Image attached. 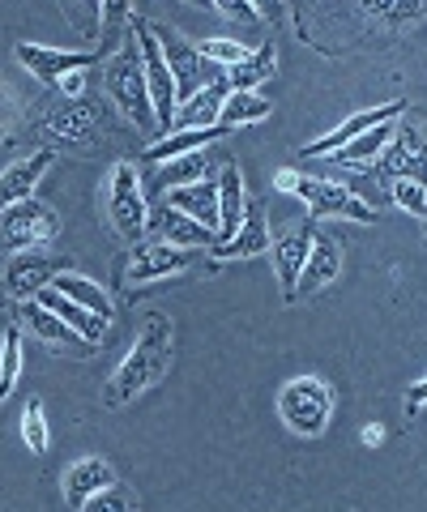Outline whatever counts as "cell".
Returning a JSON list of instances; mask_svg holds the SVG:
<instances>
[{"instance_id":"6da1fadb","label":"cell","mask_w":427,"mask_h":512,"mask_svg":"<svg viewBox=\"0 0 427 512\" xmlns=\"http://www.w3.org/2000/svg\"><path fill=\"white\" fill-rule=\"evenodd\" d=\"M171 355H176V329H171V320L163 312H150L146 320H141V333H137L133 350L120 359V367L103 384V410L133 406L141 393L154 389V384L167 376Z\"/></svg>"},{"instance_id":"7a4b0ae2","label":"cell","mask_w":427,"mask_h":512,"mask_svg":"<svg viewBox=\"0 0 427 512\" xmlns=\"http://www.w3.org/2000/svg\"><path fill=\"white\" fill-rule=\"evenodd\" d=\"M274 188L299 197L308 205L312 218H351V222H376V210L363 197H355L351 188H342L338 180H325V175H299L291 167H282L274 175Z\"/></svg>"},{"instance_id":"3957f363","label":"cell","mask_w":427,"mask_h":512,"mask_svg":"<svg viewBox=\"0 0 427 512\" xmlns=\"http://www.w3.org/2000/svg\"><path fill=\"white\" fill-rule=\"evenodd\" d=\"M103 86H107V99L120 107L124 120H133L137 128H154V107H150V90H146V64H141V52H137L133 35L124 39V47L112 60H107Z\"/></svg>"},{"instance_id":"277c9868","label":"cell","mask_w":427,"mask_h":512,"mask_svg":"<svg viewBox=\"0 0 427 512\" xmlns=\"http://www.w3.org/2000/svg\"><path fill=\"white\" fill-rule=\"evenodd\" d=\"M278 414L295 436L316 440V436H325L329 419H334V393H329V384L321 376H295L282 384Z\"/></svg>"},{"instance_id":"5b68a950","label":"cell","mask_w":427,"mask_h":512,"mask_svg":"<svg viewBox=\"0 0 427 512\" xmlns=\"http://www.w3.org/2000/svg\"><path fill=\"white\" fill-rule=\"evenodd\" d=\"M107 218L120 239L137 244L146 235V218H150V205H146V184H141V171L137 163H116L112 175H107Z\"/></svg>"},{"instance_id":"8992f818","label":"cell","mask_w":427,"mask_h":512,"mask_svg":"<svg viewBox=\"0 0 427 512\" xmlns=\"http://www.w3.org/2000/svg\"><path fill=\"white\" fill-rule=\"evenodd\" d=\"M60 235V214L43 201H18L0 210V252H39Z\"/></svg>"},{"instance_id":"52a82bcc","label":"cell","mask_w":427,"mask_h":512,"mask_svg":"<svg viewBox=\"0 0 427 512\" xmlns=\"http://www.w3.org/2000/svg\"><path fill=\"white\" fill-rule=\"evenodd\" d=\"M133 39H137V52L141 64H146V90H150V107H154V133L167 137L171 124H176V77H171L163 52H158V39L150 35V22L146 18H133Z\"/></svg>"},{"instance_id":"ba28073f","label":"cell","mask_w":427,"mask_h":512,"mask_svg":"<svg viewBox=\"0 0 427 512\" xmlns=\"http://www.w3.org/2000/svg\"><path fill=\"white\" fill-rule=\"evenodd\" d=\"M150 35L158 39V52H163L171 77H176V107H184V103L193 99V94H197L205 82L223 77V69H218V64H205V60H201V52H197V47L180 35V30H171V26H154V22H150Z\"/></svg>"},{"instance_id":"9c48e42d","label":"cell","mask_w":427,"mask_h":512,"mask_svg":"<svg viewBox=\"0 0 427 512\" xmlns=\"http://www.w3.org/2000/svg\"><path fill=\"white\" fill-rule=\"evenodd\" d=\"M43 137L47 146L43 150H90L99 141V107L90 99H77V103H65L60 99L52 111L43 116Z\"/></svg>"},{"instance_id":"30bf717a","label":"cell","mask_w":427,"mask_h":512,"mask_svg":"<svg viewBox=\"0 0 427 512\" xmlns=\"http://www.w3.org/2000/svg\"><path fill=\"white\" fill-rule=\"evenodd\" d=\"M197 261L201 256L193 248H171V244H158V239H146V244H133V256L124 265V282L146 286L158 278H176V274H188Z\"/></svg>"},{"instance_id":"8fae6325","label":"cell","mask_w":427,"mask_h":512,"mask_svg":"<svg viewBox=\"0 0 427 512\" xmlns=\"http://www.w3.org/2000/svg\"><path fill=\"white\" fill-rule=\"evenodd\" d=\"M60 274H69V261H60V256H47L43 248L18 252V256H9V265H5V295L18 299V303H30V299H39V291H47Z\"/></svg>"},{"instance_id":"7c38bea8","label":"cell","mask_w":427,"mask_h":512,"mask_svg":"<svg viewBox=\"0 0 427 512\" xmlns=\"http://www.w3.org/2000/svg\"><path fill=\"white\" fill-rule=\"evenodd\" d=\"M402 111H406V103H402V99L381 103V107H368V111H355L351 120H342L338 128H329L325 137L308 141V146H304V158H329V154H338L342 146H351L355 137H363V133H368V128H381V124L402 120Z\"/></svg>"},{"instance_id":"4fadbf2b","label":"cell","mask_w":427,"mask_h":512,"mask_svg":"<svg viewBox=\"0 0 427 512\" xmlns=\"http://www.w3.org/2000/svg\"><path fill=\"white\" fill-rule=\"evenodd\" d=\"M13 52H18V60L47 86H60L69 73H86L90 64L103 60L99 52H65V47H43V43H18Z\"/></svg>"},{"instance_id":"5bb4252c","label":"cell","mask_w":427,"mask_h":512,"mask_svg":"<svg viewBox=\"0 0 427 512\" xmlns=\"http://www.w3.org/2000/svg\"><path fill=\"white\" fill-rule=\"evenodd\" d=\"M312 222H291L287 231L274 239V274H278V286H282V299L295 303V286H299V274H304V261L312 252Z\"/></svg>"},{"instance_id":"9a60e30c","label":"cell","mask_w":427,"mask_h":512,"mask_svg":"<svg viewBox=\"0 0 427 512\" xmlns=\"http://www.w3.org/2000/svg\"><path fill=\"white\" fill-rule=\"evenodd\" d=\"M18 320H22L30 333H35V338H39L47 350H56V355H77V359L94 355V346H90V342H82V338H77V333L65 325V320L52 316V312H47L43 303H35V299H30V303H18Z\"/></svg>"},{"instance_id":"2e32d148","label":"cell","mask_w":427,"mask_h":512,"mask_svg":"<svg viewBox=\"0 0 427 512\" xmlns=\"http://www.w3.org/2000/svg\"><path fill=\"white\" fill-rule=\"evenodd\" d=\"M146 231L150 239H158V244H171V248H214V231H205L201 222H193L188 214H180L176 205H154L150 218H146Z\"/></svg>"},{"instance_id":"e0dca14e","label":"cell","mask_w":427,"mask_h":512,"mask_svg":"<svg viewBox=\"0 0 427 512\" xmlns=\"http://www.w3.org/2000/svg\"><path fill=\"white\" fill-rule=\"evenodd\" d=\"M381 175L385 180H419L427 184V137L415 128H398L381 154Z\"/></svg>"},{"instance_id":"ac0fdd59","label":"cell","mask_w":427,"mask_h":512,"mask_svg":"<svg viewBox=\"0 0 427 512\" xmlns=\"http://www.w3.org/2000/svg\"><path fill=\"white\" fill-rule=\"evenodd\" d=\"M52 158H56L52 150L39 146L35 154H26V158H18V163H9L5 171H0V210H9V205L35 197V188L47 175V167H52Z\"/></svg>"},{"instance_id":"d6986e66","label":"cell","mask_w":427,"mask_h":512,"mask_svg":"<svg viewBox=\"0 0 427 512\" xmlns=\"http://www.w3.org/2000/svg\"><path fill=\"white\" fill-rule=\"evenodd\" d=\"M270 248V218H265V205L261 201H248V214L240 222L227 244H214V261H248V256H261Z\"/></svg>"},{"instance_id":"ffe728a7","label":"cell","mask_w":427,"mask_h":512,"mask_svg":"<svg viewBox=\"0 0 427 512\" xmlns=\"http://www.w3.org/2000/svg\"><path fill=\"white\" fill-rule=\"evenodd\" d=\"M338 278H342V248L334 244V235H316L308 261H304V274H299V286H295V299L325 291V286Z\"/></svg>"},{"instance_id":"44dd1931","label":"cell","mask_w":427,"mask_h":512,"mask_svg":"<svg viewBox=\"0 0 427 512\" xmlns=\"http://www.w3.org/2000/svg\"><path fill=\"white\" fill-rule=\"evenodd\" d=\"M248 214V197H244V175L235 163L218 167V231L214 244H227V239L240 231V222Z\"/></svg>"},{"instance_id":"7402d4cb","label":"cell","mask_w":427,"mask_h":512,"mask_svg":"<svg viewBox=\"0 0 427 512\" xmlns=\"http://www.w3.org/2000/svg\"><path fill=\"white\" fill-rule=\"evenodd\" d=\"M116 483V470H112V461H103V457H82V461H73V466L65 470V500L73 508H82L90 495H99Z\"/></svg>"},{"instance_id":"603a6c76","label":"cell","mask_w":427,"mask_h":512,"mask_svg":"<svg viewBox=\"0 0 427 512\" xmlns=\"http://www.w3.org/2000/svg\"><path fill=\"white\" fill-rule=\"evenodd\" d=\"M227 94H231V86H227V73L223 77H214V82H205L193 99H188L180 111H176V133H184V128H214L218 124V111H223V103H227Z\"/></svg>"},{"instance_id":"cb8c5ba5","label":"cell","mask_w":427,"mask_h":512,"mask_svg":"<svg viewBox=\"0 0 427 512\" xmlns=\"http://www.w3.org/2000/svg\"><path fill=\"white\" fill-rule=\"evenodd\" d=\"M35 303H43V308L52 312V316L65 320V325H69V329H73L82 342H90V346H99V342H103L107 320H99V316L86 312V308H77V303H69V299L60 295V291H52V286H47V291H39V299H35Z\"/></svg>"},{"instance_id":"d4e9b609","label":"cell","mask_w":427,"mask_h":512,"mask_svg":"<svg viewBox=\"0 0 427 512\" xmlns=\"http://www.w3.org/2000/svg\"><path fill=\"white\" fill-rule=\"evenodd\" d=\"M167 205H176L180 214H188L193 222H201L205 231H218V180H201L188 188H171Z\"/></svg>"},{"instance_id":"484cf974","label":"cell","mask_w":427,"mask_h":512,"mask_svg":"<svg viewBox=\"0 0 427 512\" xmlns=\"http://www.w3.org/2000/svg\"><path fill=\"white\" fill-rule=\"evenodd\" d=\"M52 291H60L69 303H77V308H86V312H94L99 320H107V325H112L116 308H112V295H107L99 282H90V278H82V274H60V278L52 282Z\"/></svg>"},{"instance_id":"4316f807","label":"cell","mask_w":427,"mask_h":512,"mask_svg":"<svg viewBox=\"0 0 427 512\" xmlns=\"http://www.w3.org/2000/svg\"><path fill=\"white\" fill-rule=\"evenodd\" d=\"M274 111V103L257 90H231L223 111H218V128L223 133H235V128H248V124H261L265 116Z\"/></svg>"},{"instance_id":"83f0119b","label":"cell","mask_w":427,"mask_h":512,"mask_svg":"<svg viewBox=\"0 0 427 512\" xmlns=\"http://www.w3.org/2000/svg\"><path fill=\"white\" fill-rule=\"evenodd\" d=\"M214 137H227L223 128H184V133H167V137H158L154 146L146 150V163H171V158H184V154H197L205 150Z\"/></svg>"},{"instance_id":"f1b7e54d","label":"cell","mask_w":427,"mask_h":512,"mask_svg":"<svg viewBox=\"0 0 427 512\" xmlns=\"http://www.w3.org/2000/svg\"><path fill=\"white\" fill-rule=\"evenodd\" d=\"M274 64H278L274 39H261V47H252V56H248L244 64L227 69V86H231V90H257L265 77H274Z\"/></svg>"},{"instance_id":"f546056e","label":"cell","mask_w":427,"mask_h":512,"mask_svg":"<svg viewBox=\"0 0 427 512\" xmlns=\"http://www.w3.org/2000/svg\"><path fill=\"white\" fill-rule=\"evenodd\" d=\"M393 133H398V120L393 124H381V128H368L363 137H355L351 146H342L338 154H329L338 167H363V163H376L385 150H389V141H393Z\"/></svg>"},{"instance_id":"4dcf8cb0","label":"cell","mask_w":427,"mask_h":512,"mask_svg":"<svg viewBox=\"0 0 427 512\" xmlns=\"http://www.w3.org/2000/svg\"><path fill=\"white\" fill-rule=\"evenodd\" d=\"M210 154L197 150V154H184V158H171V163H163V171L154 175V188L158 192H171V188H188V184H201L210 180Z\"/></svg>"},{"instance_id":"1f68e13d","label":"cell","mask_w":427,"mask_h":512,"mask_svg":"<svg viewBox=\"0 0 427 512\" xmlns=\"http://www.w3.org/2000/svg\"><path fill=\"white\" fill-rule=\"evenodd\" d=\"M22 333L18 329H5V342H0V402L18 389V380H22Z\"/></svg>"},{"instance_id":"d6a6232c","label":"cell","mask_w":427,"mask_h":512,"mask_svg":"<svg viewBox=\"0 0 427 512\" xmlns=\"http://www.w3.org/2000/svg\"><path fill=\"white\" fill-rule=\"evenodd\" d=\"M47 440H52V431H47L43 402H39V397H30L26 410H22V444H26L35 457H43V453H47Z\"/></svg>"},{"instance_id":"836d02e7","label":"cell","mask_w":427,"mask_h":512,"mask_svg":"<svg viewBox=\"0 0 427 512\" xmlns=\"http://www.w3.org/2000/svg\"><path fill=\"white\" fill-rule=\"evenodd\" d=\"M197 52H201L205 64H218V69H235V64H244V60L252 56V47H244L240 39H205Z\"/></svg>"},{"instance_id":"e575fe53","label":"cell","mask_w":427,"mask_h":512,"mask_svg":"<svg viewBox=\"0 0 427 512\" xmlns=\"http://www.w3.org/2000/svg\"><path fill=\"white\" fill-rule=\"evenodd\" d=\"M389 197L398 201V210L427 222V184H419V180H389Z\"/></svg>"},{"instance_id":"d590c367","label":"cell","mask_w":427,"mask_h":512,"mask_svg":"<svg viewBox=\"0 0 427 512\" xmlns=\"http://www.w3.org/2000/svg\"><path fill=\"white\" fill-rule=\"evenodd\" d=\"M363 13L385 26H415L419 18H427V5H363Z\"/></svg>"},{"instance_id":"8d00e7d4","label":"cell","mask_w":427,"mask_h":512,"mask_svg":"<svg viewBox=\"0 0 427 512\" xmlns=\"http://www.w3.org/2000/svg\"><path fill=\"white\" fill-rule=\"evenodd\" d=\"M82 512H137V500H133V491H124V487H107L99 495H90V500L82 504Z\"/></svg>"},{"instance_id":"74e56055","label":"cell","mask_w":427,"mask_h":512,"mask_svg":"<svg viewBox=\"0 0 427 512\" xmlns=\"http://www.w3.org/2000/svg\"><path fill=\"white\" fill-rule=\"evenodd\" d=\"M18 120H22V94L0 82V137L13 133V128H18Z\"/></svg>"},{"instance_id":"f35d334b","label":"cell","mask_w":427,"mask_h":512,"mask_svg":"<svg viewBox=\"0 0 427 512\" xmlns=\"http://www.w3.org/2000/svg\"><path fill=\"white\" fill-rule=\"evenodd\" d=\"M223 18L231 22H261V9L257 5H248V0H223V5H214Z\"/></svg>"},{"instance_id":"ab89813d","label":"cell","mask_w":427,"mask_h":512,"mask_svg":"<svg viewBox=\"0 0 427 512\" xmlns=\"http://www.w3.org/2000/svg\"><path fill=\"white\" fill-rule=\"evenodd\" d=\"M419 410H427V376L406 389V414H419Z\"/></svg>"},{"instance_id":"60d3db41","label":"cell","mask_w":427,"mask_h":512,"mask_svg":"<svg viewBox=\"0 0 427 512\" xmlns=\"http://www.w3.org/2000/svg\"><path fill=\"white\" fill-rule=\"evenodd\" d=\"M381 440H385V427H381V423H368V427H363V444H372V448H376Z\"/></svg>"}]
</instances>
